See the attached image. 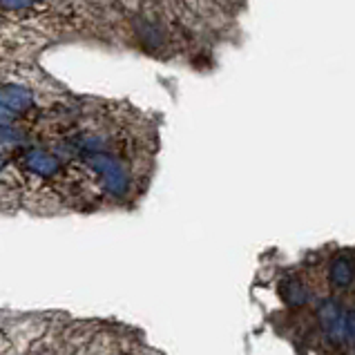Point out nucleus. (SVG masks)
I'll use <instances>...</instances> for the list:
<instances>
[{
  "label": "nucleus",
  "instance_id": "nucleus-1",
  "mask_svg": "<svg viewBox=\"0 0 355 355\" xmlns=\"http://www.w3.org/2000/svg\"><path fill=\"white\" fill-rule=\"evenodd\" d=\"M88 163L94 168L103 179V185L109 194L121 197L130 188V176L125 172V168L116 161L114 157L105 155V152H88Z\"/></svg>",
  "mask_w": 355,
  "mask_h": 355
},
{
  "label": "nucleus",
  "instance_id": "nucleus-2",
  "mask_svg": "<svg viewBox=\"0 0 355 355\" xmlns=\"http://www.w3.org/2000/svg\"><path fill=\"white\" fill-rule=\"evenodd\" d=\"M25 166H27L29 172L43 176V179H52V176H56L63 170L61 159H58L54 152L40 150V148H31L25 152Z\"/></svg>",
  "mask_w": 355,
  "mask_h": 355
},
{
  "label": "nucleus",
  "instance_id": "nucleus-3",
  "mask_svg": "<svg viewBox=\"0 0 355 355\" xmlns=\"http://www.w3.org/2000/svg\"><path fill=\"white\" fill-rule=\"evenodd\" d=\"M34 103V94L23 86L5 83L0 86V107L10 114H25Z\"/></svg>",
  "mask_w": 355,
  "mask_h": 355
},
{
  "label": "nucleus",
  "instance_id": "nucleus-4",
  "mask_svg": "<svg viewBox=\"0 0 355 355\" xmlns=\"http://www.w3.org/2000/svg\"><path fill=\"white\" fill-rule=\"evenodd\" d=\"M328 280L337 289H349L355 282V261L349 255H337L328 264Z\"/></svg>",
  "mask_w": 355,
  "mask_h": 355
},
{
  "label": "nucleus",
  "instance_id": "nucleus-5",
  "mask_svg": "<svg viewBox=\"0 0 355 355\" xmlns=\"http://www.w3.org/2000/svg\"><path fill=\"white\" fill-rule=\"evenodd\" d=\"M282 300L289 304L291 308H300L304 304H308V289L306 284L298 277H289L282 282Z\"/></svg>",
  "mask_w": 355,
  "mask_h": 355
},
{
  "label": "nucleus",
  "instance_id": "nucleus-6",
  "mask_svg": "<svg viewBox=\"0 0 355 355\" xmlns=\"http://www.w3.org/2000/svg\"><path fill=\"white\" fill-rule=\"evenodd\" d=\"M317 317H319L322 328H328L335 322H340V319H344V313L335 300H324V302H319V306H317Z\"/></svg>",
  "mask_w": 355,
  "mask_h": 355
},
{
  "label": "nucleus",
  "instance_id": "nucleus-7",
  "mask_svg": "<svg viewBox=\"0 0 355 355\" xmlns=\"http://www.w3.org/2000/svg\"><path fill=\"white\" fill-rule=\"evenodd\" d=\"M34 5V0H0V7L7 12H25Z\"/></svg>",
  "mask_w": 355,
  "mask_h": 355
},
{
  "label": "nucleus",
  "instance_id": "nucleus-8",
  "mask_svg": "<svg viewBox=\"0 0 355 355\" xmlns=\"http://www.w3.org/2000/svg\"><path fill=\"white\" fill-rule=\"evenodd\" d=\"M344 328H346V340H355V308L344 313Z\"/></svg>",
  "mask_w": 355,
  "mask_h": 355
},
{
  "label": "nucleus",
  "instance_id": "nucleus-9",
  "mask_svg": "<svg viewBox=\"0 0 355 355\" xmlns=\"http://www.w3.org/2000/svg\"><path fill=\"white\" fill-rule=\"evenodd\" d=\"M12 116H14V114L5 112V109L0 107V128H3V125H10V123H12Z\"/></svg>",
  "mask_w": 355,
  "mask_h": 355
},
{
  "label": "nucleus",
  "instance_id": "nucleus-10",
  "mask_svg": "<svg viewBox=\"0 0 355 355\" xmlns=\"http://www.w3.org/2000/svg\"><path fill=\"white\" fill-rule=\"evenodd\" d=\"M3 168H5V157L0 155V172H3Z\"/></svg>",
  "mask_w": 355,
  "mask_h": 355
}]
</instances>
